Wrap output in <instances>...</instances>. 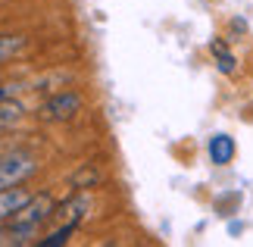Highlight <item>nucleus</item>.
Returning <instances> with one entry per match:
<instances>
[{
	"instance_id": "nucleus-1",
	"label": "nucleus",
	"mask_w": 253,
	"mask_h": 247,
	"mask_svg": "<svg viewBox=\"0 0 253 247\" xmlns=\"http://www.w3.org/2000/svg\"><path fill=\"white\" fill-rule=\"evenodd\" d=\"M53 216V200L50 194H38L32 197L22 210H19L13 219L6 222V229H0V244H9V247H22V244H32L38 238V229Z\"/></svg>"
},
{
	"instance_id": "nucleus-2",
	"label": "nucleus",
	"mask_w": 253,
	"mask_h": 247,
	"mask_svg": "<svg viewBox=\"0 0 253 247\" xmlns=\"http://www.w3.org/2000/svg\"><path fill=\"white\" fill-rule=\"evenodd\" d=\"M35 169H38V163L28 150L3 153L0 156V191H3V188H13V185H22Z\"/></svg>"
},
{
	"instance_id": "nucleus-3",
	"label": "nucleus",
	"mask_w": 253,
	"mask_h": 247,
	"mask_svg": "<svg viewBox=\"0 0 253 247\" xmlns=\"http://www.w3.org/2000/svg\"><path fill=\"white\" fill-rule=\"evenodd\" d=\"M79 110H82V97L75 91H60V94H53L47 103H41L38 116H41L44 122H63V119H72Z\"/></svg>"
},
{
	"instance_id": "nucleus-4",
	"label": "nucleus",
	"mask_w": 253,
	"mask_h": 247,
	"mask_svg": "<svg viewBox=\"0 0 253 247\" xmlns=\"http://www.w3.org/2000/svg\"><path fill=\"white\" fill-rule=\"evenodd\" d=\"M28 200H32V194H28L25 188H19V185L3 188V191H0V225H6Z\"/></svg>"
},
{
	"instance_id": "nucleus-5",
	"label": "nucleus",
	"mask_w": 253,
	"mask_h": 247,
	"mask_svg": "<svg viewBox=\"0 0 253 247\" xmlns=\"http://www.w3.org/2000/svg\"><path fill=\"white\" fill-rule=\"evenodd\" d=\"M235 138H228V135H212L210 138V144H207V153H210V163H216V166H228L231 160H235Z\"/></svg>"
},
{
	"instance_id": "nucleus-6",
	"label": "nucleus",
	"mask_w": 253,
	"mask_h": 247,
	"mask_svg": "<svg viewBox=\"0 0 253 247\" xmlns=\"http://www.w3.org/2000/svg\"><path fill=\"white\" fill-rule=\"evenodd\" d=\"M22 116H25V106L19 103V100L3 97V100H0V132H3V128L19 125V122H22Z\"/></svg>"
},
{
	"instance_id": "nucleus-7",
	"label": "nucleus",
	"mask_w": 253,
	"mask_h": 247,
	"mask_svg": "<svg viewBox=\"0 0 253 247\" xmlns=\"http://www.w3.org/2000/svg\"><path fill=\"white\" fill-rule=\"evenodd\" d=\"M210 50H212V56H216V66H219L222 75H231V72H235V56H231V50L225 47V41H212Z\"/></svg>"
},
{
	"instance_id": "nucleus-8",
	"label": "nucleus",
	"mask_w": 253,
	"mask_h": 247,
	"mask_svg": "<svg viewBox=\"0 0 253 247\" xmlns=\"http://www.w3.org/2000/svg\"><path fill=\"white\" fill-rule=\"evenodd\" d=\"M25 47V38H19V35H0V63L9 60L13 53H19Z\"/></svg>"
},
{
	"instance_id": "nucleus-9",
	"label": "nucleus",
	"mask_w": 253,
	"mask_h": 247,
	"mask_svg": "<svg viewBox=\"0 0 253 247\" xmlns=\"http://www.w3.org/2000/svg\"><path fill=\"white\" fill-rule=\"evenodd\" d=\"M72 232H75L72 225H63V229H56V232H50V235H47V238H41V241H38V247H56V244H66Z\"/></svg>"
},
{
	"instance_id": "nucleus-10",
	"label": "nucleus",
	"mask_w": 253,
	"mask_h": 247,
	"mask_svg": "<svg viewBox=\"0 0 253 247\" xmlns=\"http://www.w3.org/2000/svg\"><path fill=\"white\" fill-rule=\"evenodd\" d=\"M82 182H87V185H97V182H100V175H97L94 169H82V172L72 179V185H82Z\"/></svg>"
}]
</instances>
